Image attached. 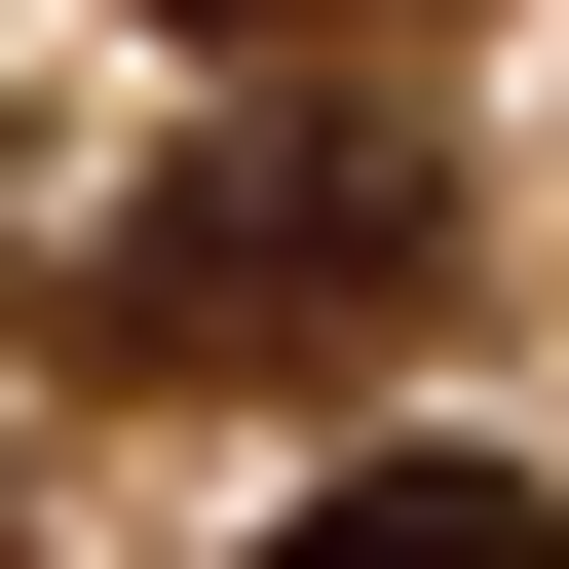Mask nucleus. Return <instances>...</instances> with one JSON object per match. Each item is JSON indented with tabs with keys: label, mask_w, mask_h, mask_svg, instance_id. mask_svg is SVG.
Returning a JSON list of instances; mask_svg holds the SVG:
<instances>
[{
	"label": "nucleus",
	"mask_w": 569,
	"mask_h": 569,
	"mask_svg": "<svg viewBox=\"0 0 569 569\" xmlns=\"http://www.w3.org/2000/svg\"><path fill=\"white\" fill-rule=\"evenodd\" d=\"M380 305H418V152H342V114H305V152H190V190L114 228V342H152V380L380 342Z\"/></svg>",
	"instance_id": "nucleus-1"
},
{
	"label": "nucleus",
	"mask_w": 569,
	"mask_h": 569,
	"mask_svg": "<svg viewBox=\"0 0 569 569\" xmlns=\"http://www.w3.org/2000/svg\"><path fill=\"white\" fill-rule=\"evenodd\" d=\"M266 569H569V531H531V456H342Z\"/></svg>",
	"instance_id": "nucleus-2"
}]
</instances>
